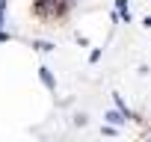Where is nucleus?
<instances>
[{"label": "nucleus", "instance_id": "obj_6", "mask_svg": "<svg viewBox=\"0 0 151 142\" xmlns=\"http://www.w3.org/2000/svg\"><path fill=\"white\" fill-rule=\"evenodd\" d=\"M0 30H3V9H0Z\"/></svg>", "mask_w": 151, "mask_h": 142}, {"label": "nucleus", "instance_id": "obj_1", "mask_svg": "<svg viewBox=\"0 0 151 142\" xmlns=\"http://www.w3.org/2000/svg\"><path fill=\"white\" fill-rule=\"evenodd\" d=\"M39 80H42V86H45L47 92H56V80H53V74H50V68H47V65L39 68Z\"/></svg>", "mask_w": 151, "mask_h": 142}, {"label": "nucleus", "instance_id": "obj_3", "mask_svg": "<svg viewBox=\"0 0 151 142\" xmlns=\"http://www.w3.org/2000/svg\"><path fill=\"white\" fill-rule=\"evenodd\" d=\"M33 47H36V50H42V53H50V50H53V44H50V42H33Z\"/></svg>", "mask_w": 151, "mask_h": 142}, {"label": "nucleus", "instance_id": "obj_5", "mask_svg": "<svg viewBox=\"0 0 151 142\" xmlns=\"http://www.w3.org/2000/svg\"><path fill=\"white\" fill-rule=\"evenodd\" d=\"M9 39H12L9 33H3V30H0V42H9Z\"/></svg>", "mask_w": 151, "mask_h": 142}, {"label": "nucleus", "instance_id": "obj_4", "mask_svg": "<svg viewBox=\"0 0 151 142\" xmlns=\"http://www.w3.org/2000/svg\"><path fill=\"white\" fill-rule=\"evenodd\" d=\"M98 59H101V47H95V50H92V56H89V62H98Z\"/></svg>", "mask_w": 151, "mask_h": 142}, {"label": "nucleus", "instance_id": "obj_2", "mask_svg": "<svg viewBox=\"0 0 151 142\" xmlns=\"http://www.w3.org/2000/svg\"><path fill=\"white\" fill-rule=\"evenodd\" d=\"M104 121H107V124H113V127H119V124H124L127 118H124L119 110H107V113H104Z\"/></svg>", "mask_w": 151, "mask_h": 142}]
</instances>
